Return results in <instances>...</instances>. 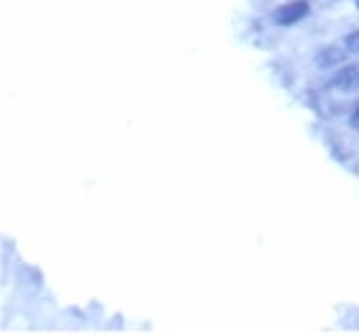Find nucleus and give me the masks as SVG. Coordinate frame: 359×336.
<instances>
[{
	"label": "nucleus",
	"mask_w": 359,
	"mask_h": 336,
	"mask_svg": "<svg viewBox=\"0 0 359 336\" xmlns=\"http://www.w3.org/2000/svg\"><path fill=\"white\" fill-rule=\"evenodd\" d=\"M308 15V3L306 0H292V3H285L275 11V21L283 23V26H290V23L300 21Z\"/></svg>",
	"instance_id": "nucleus-1"
},
{
	"label": "nucleus",
	"mask_w": 359,
	"mask_h": 336,
	"mask_svg": "<svg viewBox=\"0 0 359 336\" xmlns=\"http://www.w3.org/2000/svg\"><path fill=\"white\" fill-rule=\"evenodd\" d=\"M334 88L357 90L359 88V65H349V67L339 69L337 77H334Z\"/></svg>",
	"instance_id": "nucleus-2"
},
{
	"label": "nucleus",
	"mask_w": 359,
	"mask_h": 336,
	"mask_svg": "<svg viewBox=\"0 0 359 336\" xmlns=\"http://www.w3.org/2000/svg\"><path fill=\"white\" fill-rule=\"evenodd\" d=\"M346 46H329V49H323L321 57H318V65L321 67H331V65H339V62H344L346 57Z\"/></svg>",
	"instance_id": "nucleus-3"
},
{
	"label": "nucleus",
	"mask_w": 359,
	"mask_h": 336,
	"mask_svg": "<svg viewBox=\"0 0 359 336\" xmlns=\"http://www.w3.org/2000/svg\"><path fill=\"white\" fill-rule=\"evenodd\" d=\"M344 46L349 52H359V31H352V34L344 39Z\"/></svg>",
	"instance_id": "nucleus-4"
},
{
	"label": "nucleus",
	"mask_w": 359,
	"mask_h": 336,
	"mask_svg": "<svg viewBox=\"0 0 359 336\" xmlns=\"http://www.w3.org/2000/svg\"><path fill=\"white\" fill-rule=\"evenodd\" d=\"M352 123H354V128H359V108L354 111V116H352Z\"/></svg>",
	"instance_id": "nucleus-5"
},
{
	"label": "nucleus",
	"mask_w": 359,
	"mask_h": 336,
	"mask_svg": "<svg viewBox=\"0 0 359 336\" xmlns=\"http://www.w3.org/2000/svg\"><path fill=\"white\" fill-rule=\"evenodd\" d=\"M357 6H359V0H357Z\"/></svg>",
	"instance_id": "nucleus-6"
}]
</instances>
